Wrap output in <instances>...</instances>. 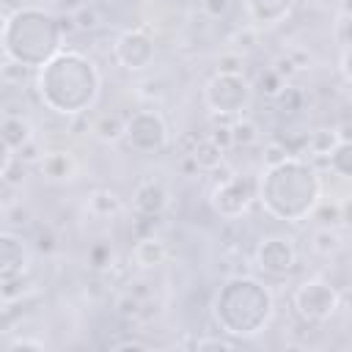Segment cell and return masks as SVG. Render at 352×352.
<instances>
[{
  "label": "cell",
  "instance_id": "2",
  "mask_svg": "<svg viewBox=\"0 0 352 352\" xmlns=\"http://www.w3.org/2000/svg\"><path fill=\"white\" fill-rule=\"evenodd\" d=\"M319 195L322 182L316 170L297 157L270 165L256 182V198L261 201L264 212L286 223H300L314 214V209L319 206Z\"/></svg>",
  "mask_w": 352,
  "mask_h": 352
},
{
  "label": "cell",
  "instance_id": "14",
  "mask_svg": "<svg viewBox=\"0 0 352 352\" xmlns=\"http://www.w3.org/2000/svg\"><path fill=\"white\" fill-rule=\"evenodd\" d=\"M0 138L11 151H19L25 143H30V124L22 116H6L0 121Z\"/></svg>",
  "mask_w": 352,
  "mask_h": 352
},
{
  "label": "cell",
  "instance_id": "13",
  "mask_svg": "<svg viewBox=\"0 0 352 352\" xmlns=\"http://www.w3.org/2000/svg\"><path fill=\"white\" fill-rule=\"evenodd\" d=\"M165 204H168V190L160 184V182H140L138 187H135V195H132V206H135V212L138 214H143V217H154V214H160L162 209H165Z\"/></svg>",
  "mask_w": 352,
  "mask_h": 352
},
{
  "label": "cell",
  "instance_id": "6",
  "mask_svg": "<svg viewBox=\"0 0 352 352\" xmlns=\"http://www.w3.org/2000/svg\"><path fill=\"white\" fill-rule=\"evenodd\" d=\"M204 99L206 107L217 116H236L248 107L250 102V82L242 74H228V72H217L206 88H204Z\"/></svg>",
  "mask_w": 352,
  "mask_h": 352
},
{
  "label": "cell",
  "instance_id": "33",
  "mask_svg": "<svg viewBox=\"0 0 352 352\" xmlns=\"http://www.w3.org/2000/svg\"><path fill=\"white\" fill-rule=\"evenodd\" d=\"M44 349V341H30V338H19V341H11V349Z\"/></svg>",
  "mask_w": 352,
  "mask_h": 352
},
{
  "label": "cell",
  "instance_id": "17",
  "mask_svg": "<svg viewBox=\"0 0 352 352\" xmlns=\"http://www.w3.org/2000/svg\"><path fill=\"white\" fill-rule=\"evenodd\" d=\"M162 258H165V245L160 239L146 236L135 245V261L140 267H157V264H162Z\"/></svg>",
  "mask_w": 352,
  "mask_h": 352
},
{
  "label": "cell",
  "instance_id": "23",
  "mask_svg": "<svg viewBox=\"0 0 352 352\" xmlns=\"http://www.w3.org/2000/svg\"><path fill=\"white\" fill-rule=\"evenodd\" d=\"M314 239H316V242H314V250H319V253H324V256L338 248V234H336V228H330V226H322Z\"/></svg>",
  "mask_w": 352,
  "mask_h": 352
},
{
  "label": "cell",
  "instance_id": "15",
  "mask_svg": "<svg viewBox=\"0 0 352 352\" xmlns=\"http://www.w3.org/2000/svg\"><path fill=\"white\" fill-rule=\"evenodd\" d=\"M223 148L206 135V138H198L195 140V146H192V151H190V157H192V162L198 165V168H204V170H212V168H217L220 162H223Z\"/></svg>",
  "mask_w": 352,
  "mask_h": 352
},
{
  "label": "cell",
  "instance_id": "28",
  "mask_svg": "<svg viewBox=\"0 0 352 352\" xmlns=\"http://www.w3.org/2000/svg\"><path fill=\"white\" fill-rule=\"evenodd\" d=\"M250 143V140H256V126L253 124H248V121H242V124H236V126H231V143Z\"/></svg>",
  "mask_w": 352,
  "mask_h": 352
},
{
  "label": "cell",
  "instance_id": "10",
  "mask_svg": "<svg viewBox=\"0 0 352 352\" xmlns=\"http://www.w3.org/2000/svg\"><path fill=\"white\" fill-rule=\"evenodd\" d=\"M116 60L129 72H140L154 60V41L143 30H124L116 38Z\"/></svg>",
  "mask_w": 352,
  "mask_h": 352
},
{
  "label": "cell",
  "instance_id": "12",
  "mask_svg": "<svg viewBox=\"0 0 352 352\" xmlns=\"http://www.w3.org/2000/svg\"><path fill=\"white\" fill-rule=\"evenodd\" d=\"M292 3L294 0H245V8L256 28H275L289 16Z\"/></svg>",
  "mask_w": 352,
  "mask_h": 352
},
{
  "label": "cell",
  "instance_id": "1",
  "mask_svg": "<svg viewBox=\"0 0 352 352\" xmlns=\"http://www.w3.org/2000/svg\"><path fill=\"white\" fill-rule=\"evenodd\" d=\"M38 96L41 102L60 113V116H77L82 110H88L102 88V77L94 66V60H88L85 55L66 50V52H55L44 66H38Z\"/></svg>",
  "mask_w": 352,
  "mask_h": 352
},
{
  "label": "cell",
  "instance_id": "30",
  "mask_svg": "<svg viewBox=\"0 0 352 352\" xmlns=\"http://www.w3.org/2000/svg\"><path fill=\"white\" fill-rule=\"evenodd\" d=\"M201 6H204V11H206V16H212V19H220V16H226V14H228V8H231V0H204Z\"/></svg>",
  "mask_w": 352,
  "mask_h": 352
},
{
  "label": "cell",
  "instance_id": "32",
  "mask_svg": "<svg viewBox=\"0 0 352 352\" xmlns=\"http://www.w3.org/2000/svg\"><path fill=\"white\" fill-rule=\"evenodd\" d=\"M148 344H143V341H135V338H126V341H116V344H110V349H146Z\"/></svg>",
  "mask_w": 352,
  "mask_h": 352
},
{
  "label": "cell",
  "instance_id": "20",
  "mask_svg": "<svg viewBox=\"0 0 352 352\" xmlns=\"http://www.w3.org/2000/svg\"><path fill=\"white\" fill-rule=\"evenodd\" d=\"M94 132L102 138V140H118L124 135V121L118 116H102L94 126Z\"/></svg>",
  "mask_w": 352,
  "mask_h": 352
},
{
  "label": "cell",
  "instance_id": "31",
  "mask_svg": "<svg viewBox=\"0 0 352 352\" xmlns=\"http://www.w3.org/2000/svg\"><path fill=\"white\" fill-rule=\"evenodd\" d=\"M11 162H14V157H11V148H8V146L3 143V138H0V179L8 173Z\"/></svg>",
  "mask_w": 352,
  "mask_h": 352
},
{
  "label": "cell",
  "instance_id": "3",
  "mask_svg": "<svg viewBox=\"0 0 352 352\" xmlns=\"http://www.w3.org/2000/svg\"><path fill=\"white\" fill-rule=\"evenodd\" d=\"M272 311V292L261 280L248 275L228 278L214 297V322L220 324V333L234 338L261 333L270 324Z\"/></svg>",
  "mask_w": 352,
  "mask_h": 352
},
{
  "label": "cell",
  "instance_id": "26",
  "mask_svg": "<svg viewBox=\"0 0 352 352\" xmlns=\"http://www.w3.org/2000/svg\"><path fill=\"white\" fill-rule=\"evenodd\" d=\"M96 204H102V209H96V214H113V212H118V198L113 195V192H96L94 198H91V206H96Z\"/></svg>",
  "mask_w": 352,
  "mask_h": 352
},
{
  "label": "cell",
  "instance_id": "22",
  "mask_svg": "<svg viewBox=\"0 0 352 352\" xmlns=\"http://www.w3.org/2000/svg\"><path fill=\"white\" fill-rule=\"evenodd\" d=\"M338 140H341V138H338L333 129H319V132H314V135L308 138V146H311L314 154H322V157H324Z\"/></svg>",
  "mask_w": 352,
  "mask_h": 352
},
{
  "label": "cell",
  "instance_id": "25",
  "mask_svg": "<svg viewBox=\"0 0 352 352\" xmlns=\"http://www.w3.org/2000/svg\"><path fill=\"white\" fill-rule=\"evenodd\" d=\"M195 349H236V346H242V338H198L195 344H192Z\"/></svg>",
  "mask_w": 352,
  "mask_h": 352
},
{
  "label": "cell",
  "instance_id": "4",
  "mask_svg": "<svg viewBox=\"0 0 352 352\" xmlns=\"http://www.w3.org/2000/svg\"><path fill=\"white\" fill-rule=\"evenodd\" d=\"M3 52L28 69L44 66L60 47V22L44 8L22 6L0 28Z\"/></svg>",
  "mask_w": 352,
  "mask_h": 352
},
{
  "label": "cell",
  "instance_id": "11",
  "mask_svg": "<svg viewBox=\"0 0 352 352\" xmlns=\"http://www.w3.org/2000/svg\"><path fill=\"white\" fill-rule=\"evenodd\" d=\"M28 264H30L28 245L11 231H0V283L16 280L28 270Z\"/></svg>",
  "mask_w": 352,
  "mask_h": 352
},
{
  "label": "cell",
  "instance_id": "8",
  "mask_svg": "<svg viewBox=\"0 0 352 352\" xmlns=\"http://www.w3.org/2000/svg\"><path fill=\"white\" fill-rule=\"evenodd\" d=\"M253 198H256V182L248 179V176H231V179L220 182L212 190V206H214V212L223 214V217H228V220L245 214Z\"/></svg>",
  "mask_w": 352,
  "mask_h": 352
},
{
  "label": "cell",
  "instance_id": "9",
  "mask_svg": "<svg viewBox=\"0 0 352 352\" xmlns=\"http://www.w3.org/2000/svg\"><path fill=\"white\" fill-rule=\"evenodd\" d=\"M256 267L264 275H272V278L289 275L297 267V250H294L292 239L278 236V234L264 236L256 248Z\"/></svg>",
  "mask_w": 352,
  "mask_h": 352
},
{
  "label": "cell",
  "instance_id": "27",
  "mask_svg": "<svg viewBox=\"0 0 352 352\" xmlns=\"http://www.w3.org/2000/svg\"><path fill=\"white\" fill-rule=\"evenodd\" d=\"M217 72H228V74H242V55L228 52L217 60Z\"/></svg>",
  "mask_w": 352,
  "mask_h": 352
},
{
  "label": "cell",
  "instance_id": "24",
  "mask_svg": "<svg viewBox=\"0 0 352 352\" xmlns=\"http://www.w3.org/2000/svg\"><path fill=\"white\" fill-rule=\"evenodd\" d=\"M292 157V148L286 146V143H278V140H272V143H267V148H264V165L270 168V165H278V162H283V160H289Z\"/></svg>",
  "mask_w": 352,
  "mask_h": 352
},
{
  "label": "cell",
  "instance_id": "18",
  "mask_svg": "<svg viewBox=\"0 0 352 352\" xmlns=\"http://www.w3.org/2000/svg\"><path fill=\"white\" fill-rule=\"evenodd\" d=\"M336 38H338V50H341V74L344 80H349V8L344 6L336 22Z\"/></svg>",
  "mask_w": 352,
  "mask_h": 352
},
{
  "label": "cell",
  "instance_id": "16",
  "mask_svg": "<svg viewBox=\"0 0 352 352\" xmlns=\"http://www.w3.org/2000/svg\"><path fill=\"white\" fill-rule=\"evenodd\" d=\"M327 165L338 179H349L352 176V143L349 140H338L327 154Z\"/></svg>",
  "mask_w": 352,
  "mask_h": 352
},
{
  "label": "cell",
  "instance_id": "29",
  "mask_svg": "<svg viewBox=\"0 0 352 352\" xmlns=\"http://www.w3.org/2000/svg\"><path fill=\"white\" fill-rule=\"evenodd\" d=\"M74 22H77V28H80V30H91V28H96L99 16H96V11H94V8L82 6V8L74 14Z\"/></svg>",
  "mask_w": 352,
  "mask_h": 352
},
{
  "label": "cell",
  "instance_id": "21",
  "mask_svg": "<svg viewBox=\"0 0 352 352\" xmlns=\"http://www.w3.org/2000/svg\"><path fill=\"white\" fill-rule=\"evenodd\" d=\"M256 88H258V94H264V96L275 99V96L280 94V88H283V77H280L275 69H267V72H261V77H258Z\"/></svg>",
  "mask_w": 352,
  "mask_h": 352
},
{
  "label": "cell",
  "instance_id": "19",
  "mask_svg": "<svg viewBox=\"0 0 352 352\" xmlns=\"http://www.w3.org/2000/svg\"><path fill=\"white\" fill-rule=\"evenodd\" d=\"M69 170H72V162L66 154H47L41 160V173L50 179H66Z\"/></svg>",
  "mask_w": 352,
  "mask_h": 352
},
{
  "label": "cell",
  "instance_id": "7",
  "mask_svg": "<svg viewBox=\"0 0 352 352\" xmlns=\"http://www.w3.org/2000/svg\"><path fill=\"white\" fill-rule=\"evenodd\" d=\"M132 151L140 154H157L168 146V124L157 110H138L129 118H124V135Z\"/></svg>",
  "mask_w": 352,
  "mask_h": 352
},
{
  "label": "cell",
  "instance_id": "5",
  "mask_svg": "<svg viewBox=\"0 0 352 352\" xmlns=\"http://www.w3.org/2000/svg\"><path fill=\"white\" fill-rule=\"evenodd\" d=\"M294 311L308 324H322L338 311V292L324 278H308L294 289Z\"/></svg>",
  "mask_w": 352,
  "mask_h": 352
}]
</instances>
